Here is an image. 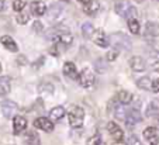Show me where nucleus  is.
Returning a JSON list of instances; mask_svg holds the SVG:
<instances>
[{
  "label": "nucleus",
  "instance_id": "40",
  "mask_svg": "<svg viewBox=\"0 0 159 145\" xmlns=\"http://www.w3.org/2000/svg\"><path fill=\"white\" fill-rule=\"evenodd\" d=\"M152 90L158 93L159 92V78H156L155 80H152Z\"/></svg>",
  "mask_w": 159,
  "mask_h": 145
},
{
  "label": "nucleus",
  "instance_id": "6",
  "mask_svg": "<svg viewBox=\"0 0 159 145\" xmlns=\"http://www.w3.org/2000/svg\"><path fill=\"white\" fill-rule=\"evenodd\" d=\"M34 127L38 128L41 131H45V133H52L55 128L54 125V121L51 118H47V117H38L34 120Z\"/></svg>",
  "mask_w": 159,
  "mask_h": 145
},
{
  "label": "nucleus",
  "instance_id": "47",
  "mask_svg": "<svg viewBox=\"0 0 159 145\" xmlns=\"http://www.w3.org/2000/svg\"><path fill=\"white\" fill-rule=\"evenodd\" d=\"M63 2H66V0H63Z\"/></svg>",
  "mask_w": 159,
  "mask_h": 145
},
{
  "label": "nucleus",
  "instance_id": "9",
  "mask_svg": "<svg viewBox=\"0 0 159 145\" xmlns=\"http://www.w3.org/2000/svg\"><path fill=\"white\" fill-rule=\"evenodd\" d=\"M107 131H108V134L113 137L114 141H124V131L117 123L110 121V123L107 124Z\"/></svg>",
  "mask_w": 159,
  "mask_h": 145
},
{
  "label": "nucleus",
  "instance_id": "22",
  "mask_svg": "<svg viewBox=\"0 0 159 145\" xmlns=\"http://www.w3.org/2000/svg\"><path fill=\"white\" fill-rule=\"evenodd\" d=\"M108 61L104 59V58H97L94 61V69H96L97 73H106L108 72Z\"/></svg>",
  "mask_w": 159,
  "mask_h": 145
},
{
  "label": "nucleus",
  "instance_id": "33",
  "mask_svg": "<svg viewBox=\"0 0 159 145\" xmlns=\"http://www.w3.org/2000/svg\"><path fill=\"white\" fill-rule=\"evenodd\" d=\"M25 6H27V0H14V2H13V9L17 13L23 11Z\"/></svg>",
  "mask_w": 159,
  "mask_h": 145
},
{
  "label": "nucleus",
  "instance_id": "7",
  "mask_svg": "<svg viewBox=\"0 0 159 145\" xmlns=\"http://www.w3.org/2000/svg\"><path fill=\"white\" fill-rule=\"evenodd\" d=\"M92 41L97 47H102V48H106V47L110 45V37H107V34L103 30H94L93 35H92Z\"/></svg>",
  "mask_w": 159,
  "mask_h": 145
},
{
  "label": "nucleus",
  "instance_id": "34",
  "mask_svg": "<svg viewBox=\"0 0 159 145\" xmlns=\"http://www.w3.org/2000/svg\"><path fill=\"white\" fill-rule=\"evenodd\" d=\"M28 20H30V16L27 14V13H18L17 16H16V21L18 23V24H27Z\"/></svg>",
  "mask_w": 159,
  "mask_h": 145
},
{
  "label": "nucleus",
  "instance_id": "20",
  "mask_svg": "<svg viewBox=\"0 0 159 145\" xmlns=\"http://www.w3.org/2000/svg\"><path fill=\"white\" fill-rule=\"evenodd\" d=\"M132 99H134V96H132V93L128 90H120L117 93V96H116V100H117L120 104H124V106L129 104V103L132 102Z\"/></svg>",
  "mask_w": 159,
  "mask_h": 145
},
{
  "label": "nucleus",
  "instance_id": "41",
  "mask_svg": "<svg viewBox=\"0 0 159 145\" xmlns=\"http://www.w3.org/2000/svg\"><path fill=\"white\" fill-rule=\"evenodd\" d=\"M4 4H6V2H4V0H0V11H3Z\"/></svg>",
  "mask_w": 159,
  "mask_h": 145
},
{
  "label": "nucleus",
  "instance_id": "10",
  "mask_svg": "<svg viewBox=\"0 0 159 145\" xmlns=\"http://www.w3.org/2000/svg\"><path fill=\"white\" fill-rule=\"evenodd\" d=\"M27 130V118L23 116H16L13 118V133L14 135H20Z\"/></svg>",
  "mask_w": 159,
  "mask_h": 145
},
{
  "label": "nucleus",
  "instance_id": "13",
  "mask_svg": "<svg viewBox=\"0 0 159 145\" xmlns=\"http://www.w3.org/2000/svg\"><path fill=\"white\" fill-rule=\"evenodd\" d=\"M30 9H31V13H33L35 17H41V16H44L45 11H47V6H45V3L41 2V0H34L33 3L30 4Z\"/></svg>",
  "mask_w": 159,
  "mask_h": 145
},
{
  "label": "nucleus",
  "instance_id": "5",
  "mask_svg": "<svg viewBox=\"0 0 159 145\" xmlns=\"http://www.w3.org/2000/svg\"><path fill=\"white\" fill-rule=\"evenodd\" d=\"M0 107H2V113H3V116L6 118H14L16 113H17V110H18L17 103L11 102V100H3L2 104H0Z\"/></svg>",
  "mask_w": 159,
  "mask_h": 145
},
{
  "label": "nucleus",
  "instance_id": "43",
  "mask_svg": "<svg viewBox=\"0 0 159 145\" xmlns=\"http://www.w3.org/2000/svg\"><path fill=\"white\" fill-rule=\"evenodd\" d=\"M78 2H80V3H83V4H87V3H90L92 0H78Z\"/></svg>",
  "mask_w": 159,
  "mask_h": 145
},
{
  "label": "nucleus",
  "instance_id": "1",
  "mask_svg": "<svg viewBox=\"0 0 159 145\" xmlns=\"http://www.w3.org/2000/svg\"><path fill=\"white\" fill-rule=\"evenodd\" d=\"M114 11L117 13L120 17H124L127 20L129 18H137V9L129 3L128 0H114Z\"/></svg>",
  "mask_w": 159,
  "mask_h": 145
},
{
  "label": "nucleus",
  "instance_id": "15",
  "mask_svg": "<svg viewBox=\"0 0 159 145\" xmlns=\"http://www.w3.org/2000/svg\"><path fill=\"white\" fill-rule=\"evenodd\" d=\"M11 90V79L9 76H0V97H4Z\"/></svg>",
  "mask_w": 159,
  "mask_h": 145
},
{
  "label": "nucleus",
  "instance_id": "2",
  "mask_svg": "<svg viewBox=\"0 0 159 145\" xmlns=\"http://www.w3.org/2000/svg\"><path fill=\"white\" fill-rule=\"evenodd\" d=\"M110 44L111 47H114L117 51H131L132 48V43L131 38H129L127 34L124 33H113L110 35Z\"/></svg>",
  "mask_w": 159,
  "mask_h": 145
},
{
  "label": "nucleus",
  "instance_id": "44",
  "mask_svg": "<svg viewBox=\"0 0 159 145\" xmlns=\"http://www.w3.org/2000/svg\"><path fill=\"white\" fill-rule=\"evenodd\" d=\"M155 128H156V130H158V131H159V120H158V121H156V127H155Z\"/></svg>",
  "mask_w": 159,
  "mask_h": 145
},
{
  "label": "nucleus",
  "instance_id": "38",
  "mask_svg": "<svg viewBox=\"0 0 159 145\" xmlns=\"http://www.w3.org/2000/svg\"><path fill=\"white\" fill-rule=\"evenodd\" d=\"M16 62H17V65H27V57L25 55H18L17 58H16Z\"/></svg>",
  "mask_w": 159,
  "mask_h": 145
},
{
  "label": "nucleus",
  "instance_id": "45",
  "mask_svg": "<svg viewBox=\"0 0 159 145\" xmlns=\"http://www.w3.org/2000/svg\"><path fill=\"white\" fill-rule=\"evenodd\" d=\"M0 72H2V64H0Z\"/></svg>",
  "mask_w": 159,
  "mask_h": 145
},
{
  "label": "nucleus",
  "instance_id": "21",
  "mask_svg": "<svg viewBox=\"0 0 159 145\" xmlns=\"http://www.w3.org/2000/svg\"><path fill=\"white\" fill-rule=\"evenodd\" d=\"M99 10H100V3L97 0H92L90 3H87L83 6V11L86 13L87 16H94Z\"/></svg>",
  "mask_w": 159,
  "mask_h": 145
},
{
  "label": "nucleus",
  "instance_id": "23",
  "mask_svg": "<svg viewBox=\"0 0 159 145\" xmlns=\"http://www.w3.org/2000/svg\"><path fill=\"white\" fill-rule=\"evenodd\" d=\"M65 109H63L62 106H57L54 107V109L49 111V118H51L52 121H59L62 120L63 117H65Z\"/></svg>",
  "mask_w": 159,
  "mask_h": 145
},
{
  "label": "nucleus",
  "instance_id": "26",
  "mask_svg": "<svg viewBox=\"0 0 159 145\" xmlns=\"http://www.w3.org/2000/svg\"><path fill=\"white\" fill-rule=\"evenodd\" d=\"M137 86L142 90H149V89H152V80L149 76H144V78L137 80Z\"/></svg>",
  "mask_w": 159,
  "mask_h": 145
},
{
  "label": "nucleus",
  "instance_id": "4",
  "mask_svg": "<svg viewBox=\"0 0 159 145\" xmlns=\"http://www.w3.org/2000/svg\"><path fill=\"white\" fill-rule=\"evenodd\" d=\"M78 80H79V83H80L82 88L89 89V88H92V86L94 85V82H96V76H94V73L92 72L89 68H84V69L79 73Z\"/></svg>",
  "mask_w": 159,
  "mask_h": 145
},
{
  "label": "nucleus",
  "instance_id": "36",
  "mask_svg": "<svg viewBox=\"0 0 159 145\" xmlns=\"http://www.w3.org/2000/svg\"><path fill=\"white\" fill-rule=\"evenodd\" d=\"M118 57V51L117 49H111V51L107 52V55H106V59L108 61V62H113V61H116Z\"/></svg>",
  "mask_w": 159,
  "mask_h": 145
},
{
  "label": "nucleus",
  "instance_id": "16",
  "mask_svg": "<svg viewBox=\"0 0 159 145\" xmlns=\"http://www.w3.org/2000/svg\"><path fill=\"white\" fill-rule=\"evenodd\" d=\"M141 121H142V116L138 109L129 110L128 114H127V118H125V123L128 124V125H134V124H138V123H141Z\"/></svg>",
  "mask_w": 159,
  "mask_h": 145
},
{
  "label": "nucleus",
  "instance_id": "24",
  "mask_svg": "<svg viewBox=\"0 0 159 145\" xmlns=\"http://www.w3.org/2000/svg\"><path fill=\"white\" fill-rule=\"evenodd\" d=\"M113 113H114V117L117 118V120H120V121H125L127 114H128L125 106H124V104H120V103L116 106V109H114V111Z\"/></svg>",
  "mask_w": 159,
  "mask_h": 145
},
{
  "label": "nucleus",
  "instance_id": "14",
  "mask_svg": "<svg viewBox=\"0 0 159 145\" xmlns=\"http://www.w3.org/2000/svg\"><path fill=\"white\" fill-rule=\"evenodd\" d=\"M0 44H2V45H3L4 48H6L7 51H10V52H17V51H18L17 43H16V41H14V39H13L10 35L0 37Z\"/></svg>",
  "mask_w": 159,
  "mask_h": 145
},
{
  "label": "nucleus",
  "instance_id": "12",
  "mask_svg": "<svg viewBox=\"0 0 159 145\" xmlns=\"http://www.w3.org/2000/svg\"><path fill=\"white\" fill-rule=\"evenodd\" d=\"M129 66L134 72H144L145 68H147V64H145V61L142 57H138V55H135L129 59Z\"/></svg>",
  "mask_w": 159,
  "mask_h": 145
},
{
  "label": "nucleus",
  "instance_id": "42",
  "mask_svg": "<svg viewBox=\"0 0 159 145\" xmlns=\"http://www.w3.org/2000/svg\"><path fill=\"white\" fill-rule=\"evenodd\" d=\"M113 145H127L124 141H114L113 142Z\"/></svg>",
  "mask_w": 159,
  "mask_h": 145
},
{
  "label": "nucleus",
  "instance_id": "35",
  "mask_svg": "<svg viewBox=\"0 0 159 145\" xmlns=\"http://www.w3.org/2000/svg\"><path fill=\"white\" fill-rule=\"evenodd\" d=\"M58 41H59L62 45H70V44L73 43V37L70 35V34H65V35H61L59 38H58Z\"/></svg>",
  "mask_w": 159,
  "mask_h": 145
},
{
  "label": "nucleus",
  "instance_id": "19",
  "mask_svg": "<svg viewBox=\"0 0 159 145\" xmlns=\"http://www.w3.org/2000/svg\"><path fill=\"white\" fill-rule=\"evenodd\" d=\"M147 117H155L159 114V99H152L145 110Z\"/></svg>",
  "mask_w": 159,
  "mask_h": 145
},
{
  "label": "nucleus",
  "instance_id": "29",
  "mask_svg": "<svg viewBox=\"0 0 159 145\" xmlns=\"http://www.w3.org/2000/svg\"><path fill=\"white\" fill-rule=\"evenodd\" d=\"M128 28L129 31H131L132 34H139V31H141V25H139V21L137 20V18H129L128 20Z\"/></svg>",
  "mask_w": 159,
  "mask_h": 145
},
{
  "label": "nucleus",
  "instance_id": "46",
  "mask_svg": "<svg viewBox=\"0 0 159 145\" xmlns=\"http://www.w3.org/2000/svg\"><path fill=\"white\" fill-rule=\"evenodd\" d=\"M137 2H142V0H137Z\"/></svg>",
  "mask_w": 159,
  "mask_h": 145
},
{
  "label": "nucleus",
  "instance_id": "32",
  "mask_svg": "<svg viewBox=\"0 0 159 145\" xmlns=\"http://www.w3.org/2000/svg\"><path fill=\"white\" fill-rule=\"evenodd\" d=\"M102 144V135H100L99 133L93 134V135L90 137V138H87L86 141V145H100Z\"/></svg>",
  "mask_w": 159,
  "mask_h": 145
},
{
  "label": "nucleus",
  "instance_id": "18",
  "mask_svg": "<svg viewBox=\"0 0 159 145\" xmlns=\"http://www.w3.org/2000/svg\"><path fill=\"white\" fill-rule=\"evenodd\" d=\"M63 73L69 79H79V72L73 62H65V65H63Z\"/></svg>",
  "mask_w": 159,
  "mask_h": 145
},
{
  "label": "nucleus",
  "instance_id": "17",
  "mask_svg": "<svg viewBox=\"0 0 159 145\" xmlns=\"http://www.w3.org/2000/svg\"><path fill=\"white\" fill-rule=\"evenodd\" d=\"M24 145H41L39 135L34 130H30L24 134Z\"/></svg>",
  "mask_w": 159,
  "mask_h": 145
},
{
  "label": "nucleus",
  "instance_id": "25",
  "mask_svg": "<svg viewBox=\"0 0 159 145\" xmlns=\"http://www.w3.org/2000/svg\"><path fill=\"white\" fill-rule=\"evenodd\" d=\"M93 33H94L93 24H92V23H89V21L83 23V25H82V34H83L84 38H86V39H92Z\"/></svg>",
  "mask_w": 159,
  "mask_h": 145
},
{
  "label": "nucleus",
  "instance_id": "3",
  "mask_svg": "<svg viewBox=\"0 0 159 145\" xmlns=\"http://www.w3.org/2000/svg\"><path fill=\"white\" fill-rule=\"evenodd\" d=\"M68 120H69V125L72 128H80L84 121V110L79 106L73 107L68 113Z\"/></svg>",
  "mask_w": 159,
  "mask_h": 145
},
{
  "label": "nucleus",
  "instance_id": "28",
  "mask_svg": "<svg viewBox=\"0 0 159 145\" xmlns=\"http://www.w3.org/2000/svg\"><path fill=\"white\" fill-rule=\"evenodd\" d=\"M149 66L153 72H159V55L158 52H149Z\"/></svg>",
  "mask_w": 159,
  "mask_h": 145
},
{
  "label": "nucleus",
  "instance_id": "27",
  "mask_svg": "<svg viewBox=\"0 0 159 145\" xmlns=\"http://www.w3.org/2000/svg\"><path fill=\"white\" fill-rule=\"evenodd\" d=\"M159 33V25L156 23H147L145 25V37H152V35H156Z\"/></svg>",
  "mask_w": 159,
  "mask_h": 145
},
{
  "label": "nucleus",
  "instance_id": "8",
  "mask_svg": "<svg viewBox=\"0 0 159 145\" xmlns=\"http://www.w3.org/2000/svg\"><path fill=\"white\" fill-rule=\"evenodd\" d=\"M65 34H69V27L65 24H59V25H55V27L49 28L45 35L48 39H55V38H59L61 35H65Z\"/></svg>",
  "mask_w": 159,
  "mask_h": 145
},
{
  "label": "nucleus",
  "instance_id": "11",
  "mask_svg": "<svg viewBox=\"0 0 159 145\" xmlns=\"http://www.w3.org/2000/svg\"><path fill=\"white\" fill-rule=\"evenodd\" d=\"M144 138L149 145H159V135L158 130L155 127H147L144 130Z\"/></svg>",
  "mask_w": 159,
  "mask_h": 145
},
{
  "label": "nucleus",
  "instance_id": "39",
  "mask_svg": "<svg viewBox=\"0 0 159 145\" xmlns=\"http://www.w3.org/2000/svg\"><path fill=\"white\" fill-rule=\"evenodd\" d=\"M33 30L35 31V33H41L42 30H44V25H42L41 21H34L33 24Z\"/></svg>",
  "mask_w": 159,
  "mask_h": 145
},
{
  "label": "nucleus",
  "instance_id": "37",
  "mask_svg": "<svg viewBox=\"0 0 159 145\" xmlns=\"http://www.w3.org/2000/svg\"><path fill=\"white\" fill-rule=\"evenodd\" d=\"M127 145H142V142H141V139L138 138L137 135H129V138H128V142H127Z\"/></svg>",
  "mask_w": 159,
  "mask_h": 145
},
{
  "label": "nucleus",
  "instance_id": "30",
  "mask_svg": "<svg viewBox=\"0 0 159 145\" xmlns=\"http://www.w3.org/2000/svg\"><path fill=\"white\" fill-rule=\"evenodd\" d=\"M61 11H62V7H61L59 4L54 3V4H51V6H49V9H48V16H49L51 18H55V17H58V16L61 14Z\"/></svg>",
  "mask_w": 159,
  "mask_h": 145
},
{
  "label": "nucleus",
  "instance_id": "31",
  "mask_svg": "<svg viewBox=\"0 0 159 145\" xmlns=\"http://www.w3.org/2000/svg\"><path fill=\"white\" fill-rule=\"evenodd\" d=\"M38 90H39V93H42V94H52L54 93V86L51 85V83H41V85L38 86Z\"/></svg>",
  "mask_w": 159,
  "mask_h": 145
}]
</instances>
